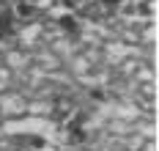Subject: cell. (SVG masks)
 Wrapping results in <instances>:
<instances>
[{
	"label": "cell",
	"instance_id": "1",
	"mask_svg": "<svg viewBox=\"0 0 159 151\" xmlns=\"http://www.w3.org/2000/svg\"><path fill=\"white\" fill-rule=\"evenodd\" d=\"M14 11L11 8H0V39L11 36V28H14Z\"/></svg>",
	"mask_w": 159,
	"mask_h": 151
},
{
	"label": "cell",
	"instance_id": "2",
	"mask_svg": "<svg viewBox=\"0 0 159 151\" xmlns=\"http://www.w3.org/2000/svg\"><path fill=\"white\" fill-rule=\"evenodd\" d=\"M82 140H85V129H82L80 124H71V126H69V143L74 146V143H82Z\"/></svg>",
	"mask_w": 159,
	"mask_h": 151
},
{
	"label": "cell",
	"instance_id": "3",
	"mask_svg": "<svg viewBox=\"0 0 159 151\" xmlns=\"http://www.w3.org/2000/svg\"><path fill=\"white\" fill-rule=\"evenodd\" d=\"M66 110H71V102H69V99H61L58 104H55V118H66V116H69Z\"/></svg>",
	"mask_w": 159,
	"mask_h": 151
},
{
	"label": "cell",
	"instance_id": "4",
	"mask_svg": "<svg viewBox=\"0 0 159 151\" xmlns=\"http://www.w3.org/2000/svg\"><path fill=\"white\" fill-rule=\"evenodd\" d=\"M61 25H63L66 33H77V22H74V17H63V19H61Z\"/></svg>",
	"mask_w": 159,
	"mask_h": 151
},
{
	"label": "cell",
	"instance_id": "5",
	"mask_svg": "<svg viewBox=\"0 0 159 151\" xmlns=\"http://www.w3.org/2000/svg\"><path fill=\"white\" fill-rule=\"evenodd\" d=\"M14 14H19V17H30V14H33V6H28V3H19Z\"/></svg>",
	"mask_w": 159,
	"mask_h": 151
},
{
	"label": "cell",
	"instance_id": "6",
	"mask_svg": "<svg viewBox=\"0 0 159 151\" xmlns=\"http://www.w3.org/2000/svg\"><path fill=\"white\" fill-rule=\"evenodd\" d=\"M104 3H121V0H104Z\"/></svg>",
	"mask_w": 159,
	"mask_h": 151
}]
</instances>
